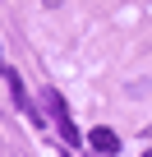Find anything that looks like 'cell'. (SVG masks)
<instances>
[{
  "instance_id": "obj_1",
  "label": "cell",
  "mask_w": 152,
  "mask_h": 157,
  "mask_svg": "<svg viewBox=\"0 0 152 157\" xmlns=\"http://www.w3.org/2000/svg\"><path fill=\"white\" fill-rule=\"evenodd\" d=\"M42 102H46V116L55 120V129H60V139H65L69 148H74V143H83V139H79V129H74V120H69V106H65V97H60L55 88H46V93H42Z\"/></svg>"
},
{
  "instance_id": "obj_2",
  "label": "cell",
  "mask_w": 152,
  "mask_h": 157,
  "mask_svg": "<svg viewBox=\"0 0 152 157\" xmlns=\"http://www.w3.org/2000/svg\"><path fill=\"white\" fill-rule=\"evenodd\" d=\"M5 78H9V88H14V106H19V116L23 120H32V125H42V111L28 102V93H23V78L14 74V69H5Z\"/></svg>"
},
{
  "instance_id": "obj_3",
  "label": "cell",
  "mask_w": 152,
  "mask_h": 157,
  "mask_svg": "<svg viewBox=\"0 0 152 157\" xmlns=\"http://www.w3.org/2000/svg\"><path fill=\"white\" fill-rule=\"evenodd\" d=\"M88 148H92L97 157H115V152H120V134L106 129V125H97V129L88 134Z\"/></svg>"
},
{
  "instance_id": "obj_4",
  "label": "cell",
  "mask_w": 152,
  "mask_h": 157,
  "mask_svg": "<svg viewBox=\"0 0 152 157\" xmlns=\"http://www.w3.org/2000/svg\"><path fill=\"white\" fill-rule=\"evenodd\" d=\"M5 69H9V65H0V74H5Z\"/></svg>"
},
{
  "instance_id": "obj_5",
  "label": "cell",
  "mask_w": 152,
  "mask_h": 157,
  "mask_svg": "<svg viewBox=\"0 0 152 157\" xmlns=\"http://www.w3.org/2000/svg\"><path fill=\"white\" fill-rule=\"evenodd\" d=\"M143 157H152V148H147V152H143Z\"/></svg>"
}]
</instances>
